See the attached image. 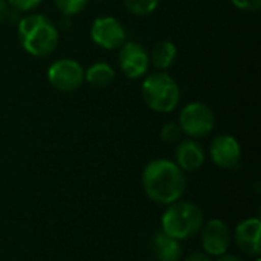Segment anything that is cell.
Segmentation results:
<instances>
[{"mask_svg": "<svg viewBox=\"0 0 261 261\" xmlns=\"http://www.w3.org/2000/svg\"><path fill=\"white\" fill-rule=\"evenodd\" d=\"M184 132L177 122H168L161 128V139L167 144H177L180 142Z\"/></svg>", "mask_w": 261, "mask_h": 261, "instance_id": "obj_18", "label": "cell"}, {"mask_svg": "<svg viewBox=\"0 0 261 261\" xmlns=\"http://www.w3.org/2000/svg\"><path fill=\"white\" fill-rule=\"evenodd\" d=\"M90 37L96 46L106 50H115L127 41V31L118 18L104 15L93 20Z\"/></svg>", "mask_w": 261, "mask_h": 261, "instance_id": "obj_7", "label": "cell"}, {"mask_svg": "<svg viewBox=\"0 0 261 261\" xmlns=\"http://www.w3.org/2000/svg\"><path fill=\"white\" fill-rule=\"evenodd\" d=\"M257 261H261V260H260V258H257Z\"/></svg>", "mask_w": 261, "mask_h": 261, "instance_id": "obj_24", "label": "cell"}, {"mask_svg": "<svg viewBox=\"0 0 261 261\" xmlns=\"http://www.w3.org/2000/svg\"><path fill=\"white\" fill-rule=\"evenodd\" d=\"M185 261H213V257L206 252H193L185 258Z\"/></svg>", "mask_w": 261, "mask_h": 261, "instance_id": "obj_22", "label": "cell"}, {"mask_svg": "<svg viewBox=\"0 0 261 261\" xmlns=\"http://www.w3.org/2000/svg\"><path fill=\"white\" fill-rule=\"evenodd\" d=\"M142 187L148 199L159 205H171L185 193L187 179L184 171L168 159H154L142 171Z\"/></svg>", "mask_w": 261, "mask_h": 261, "instance_id": "obj_1", "label": "cell"}, {"mask_svg": "<svg viewBox=\"0 0 261 261\" xmlns=\"http://www.w3.org/2000/svg\"><path fill=\"white\" fill-rule=\"evenodd\" d=\"M260 231L261 222L257 217L246 219V220L240 222L234 232V240H236L237 248L242 252H245L246 255L258 257L261 252Z\"/></svg>", "mask_w": 261, "mask_h": 261, "instance_id": "obj_11", "label": "cell"}, {"mask_svg": "<svg viewBox=\"0 0 261 261\" xmlns=\"http://www.w3.org/2000/svg\"><path fill=\"white\" fill-rule=\"evenodd\" d=\"M203 226L202 210L185 200H177L168 205L162 216V231L170 237L182 242L196 237Z\"/></svg>", "mask_w": 261, "mask_h": 261, "instance_id": "obj_4", "label": "cell"}, {"mask_svg": "<svg viewBox=\"0 0 261 261\" xmlns=\"http://www.w3.org/2000/svg\"><path fill=\"white\" fill-rule=\"evenodd\" d=\"M205 162V150L194 139L177 142L174 150V164L182 171H196Z\"/></svg>", "mask_w": 261, "mask_h": 261, "instance_id": "obj_12", "label": "cell"}, {"mask_svg": "<svg viewBox=\"0 0 261 261\" xmlns=\"http://www.w3.org/2000/svg\"><path fill=\"white\" fill-rule=\"evenodd\" d=\"M217 261H243L240 257H237V255H231V254H223L220 258Z\"/></svg>", "mask_w": 261, "mask_h": 261, "instance_id": "obj_23", "label": "cell"}, {"mask_svg": "<svg viewBox=\"0 0 261 261\" xmlns=\"http://www.w3.org/2000/svg\"><path fill=\"white\" fill-rule=\"evenodd\" d=\"M159 0H124V6L135 15H150L156 11Z\"/></svg>", "mask_w": 261, "mask_h": 261, "instance_id": "obj_16", "label": "cell"}, {"mask_svg": "<svg viewBox=\"0 0 261 261\" xmlns=\"http://www.w3.org/2000/svg\"><path fill=\"white\" fill-rule=\"evenodd\" d=\"M153 252L158 261H180L182 246L179 240L161 231L153 237Z\"/></svg>", "mask_w": 261, "mask_h": 261, "instance_id": "obj_13", "label": "cell"}, {"mask_svg": "<svg viewBox=\"0 0 261 261\" xmlns=\"http://www.w3.org/2000/svg\"><path fill=\"white\" fill-rule=\"evenodd\" d=\"M200 232L203 252H206L211 257H222L228 252L231 245V231L225 222L213 219L203 223Z\"/></svg>", "mask_w": 261, "mask_h": 261, "instance_id": "obj_9", "label": "cell"}, {"mask_svg": "<svg viewBox=\"0 0 261 261\" xmlns=\"http://www.w3.org/2000/svg\"><path fill=\"white\" fill-rule=\"evenodd\" d=\"M115 69L106 61H98L93 63L90 67L84 70V81H87L93 87H107L113 83L115 80Z\"/></svg>", "mask_w": 261, "mask_h": 261, "instance_id": "obj_15", "label": "cell"}, {"mask_svg": "<svg viewBox=\"0 0 261 261\" xmlns=\"http://www.w3.org/2000/svg\"><path fill=\"white\" fill-rule=\"evenodd\" d=\"M11 15V6L6 0H0V23L8 20Z\"/></svg>", "mask_w": 261, "mask_h": 261, "instance_id": "obj_21", "label": "cell"}, {"mask_svg": "<svg viewBox=\"0 0 261 261\" xmlns=\"http://www.w3.org/2000/svg\"><path fill=\"white\" fill-rule=\"evenodd\" d=\"M54 2L58 11L66 17L80 14L89 3V0H54Z\"/></svg>", "mask_w": 261, "mask_h": 261, "instance_id": "obj_17", "label": "cell"}, {"mask_svg": "<svg viewBox=\"0 0 261 261\" xmlns=\"http://www.w3.org/2000/svg\"><path fill=\"white\" fill-rule=\"evenodd\" d=\"M211 161L223 170H232L240 164L242 147L232 135H219L210 145Z\"/></svg>", "mask_w": 261, "mask_h": 261, "instance_id": "obj_10", "label": "cell"}, {"mask_svg": "<svg viewBox=\"0 0 261 261\" xmlns=\"http://www.w3.org/2000/svg\"><path fill=\"white\" fill-rule=\"evenodd\" d=\"M148 57H150V64H153L158 70L165 72L170 66H173L177 57V47L173 41L162 40L153 46L151 52H148Z\"/></svg>", "mask_w": 261, "mask_h": 261, "instance_id": "obj_14", "label": "cell"}, {"mask_svg": "<svg viewBox=\"0 0 261 261\" xmlns=\"http://www.w3.org/2000/svg\"><path fill=\"white\" fill-rule=\"evenodd\" d=\"M231 2L237 9L246 12H255L261 8V0H231Z\"/></svg>", "mask_w": 261, "mask_h": 261, "instance_id": "obj_20", "label": "cell"}, {"mask_svg": "<svg viewBox=\"0 0 261 261\" xmlns=\"http://www.w3.org/2000/svg\"><path fill=\"white\" fill-rule=\"evenodd\" d=\"M6 2H8L9 6L14 8L15 11L28 12V11H32V9H35L37 6H40L43 0H6Z\"/></svg>", "mask_w": 261, "mask_h": 261, "instance_id": "obj_19", "label": "cell"}, {"mask_svg": "<svg viewBox=\"0 0 261 261\" xmlns=\"http://www.w3.org/2000/svg\"><path fill=\"white\" fill-rule=\"evenodd\" d=\"M47 81L60 92H73L84 83V69L73 58H61L49 66Z\"/></svg>", "mask_w": 261, "mask_h": 261, "instance_id": "obj_6", "label": "cell"}, {"mask_svg": "<svg viewBox=\"0 0 261 261\" xmlns=\"http://www.w3.org/2000/svg\"><path fill=\"white\" fill-rule=\"evenodd\" d=\"M177 124L180 125L184 135H188L191 139H199L208 136L213 132L216 125V116L210 106L194 101L180 110Z\"/></svg>", "mask_w": 261, "mask_h": 261, "instance_id": "obj_5", "label": "cell"}, {"mask_svg": "<svg viewBox=\"0 0 261 261\" xmlns=\"http://www.w3.org/2000/svg\"><path fill=\"white\" fill-rule=\"evenodd\" d=\"M118 66L127 78H142L148 73L150 69L148 50L136 41H125L119 47Z\"/></svg>", "mask_w": 261, "mask_h": 261, "instance_id": "obj_8", "label": "cell"}, {"mask_svg": "<svg viewBox=\"0 0 261 261\" xmlns=\"http://www.w3.org/2000/svg\"><path fill=\"white\" fill-rule=\"evenodd\" d=\"M141 93L147 107L158 113H171L180 101V89L176 80L164 70L147 73Z\"/></svg>", "mask_w": 261, "mask_h": 261, "instance_id": "obj_3", "label": "cell"}, {"mask_svg": "<svg viewBox=\"0 0 261 261\" xmlns=\"http://www.w3.org/2000/svg\"><path fill=\"white\" fill-rule=\"evenodd\" d=\"M17 35L21 47L32 57L44 58L58 44V29L43 14H28L17 24Z\"/></svg>", "mask_w": 261, "mask_h": 261, "instance_id": "obj_2", "label": "cell"}]
</instances>
